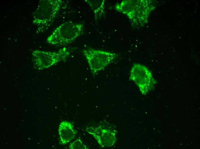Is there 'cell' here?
I'll return each mask as SVG.
<instances>
[{
	"label": "cell",
	"instance_id": "5",
	"mask_svg": "<svg viewBox=\"0 0 200 149\" xmlns=\"http://www.w3.org/2000/svg\"><path fill=\"white\" fill-rule=\"evenodd\" d=\"M129 78L136 85L143 95L151 91L157 83L149 69L139 63L133 64L130 71Z\"/></svg>",
	"mask_w": 200,
	"mask_h": 149
},
{
	"label": "cell",
	"instance_id": "9",
	"mask_svg": "<svg viewBox=\"0 0 200 149\" xmlns=\"http://www.w3.org/2000/svg\"><path fill=\"white\" fill-rule=\"evenodd\" d=\"M94 14L95 22L99 20L105 13L106 1L105 0H85Z\"/></svg>",
	"mask_w": 200,
	"mask_h": 149
},
{
	"label": "cell",
	"instance_id": "8",
	"mask_svg": "<svg viewBox=\"0 0 200 149\" xmlns=\"http://www.w3.org/2000/svg\"><path fill=\"white\" fill-rule=\"evenodd\" d=\"M58 131L59 144L61 145L67 144L75 138L78 132L72 123L66 121H63L60 123Z\"/></svg>",
	"mask_w": 200,
	"mask_h": 149
},
{
	"label": "cell",
	"instance_id": "1",
	"mask_svg": "<svg viewBox=\"0 0 200 149\" xmlns=\"http://www.w3.org/2000/svg\"><path fill=\"white\" fill-rule=\"evenodd\" d=\"M155 7L152 0H124L116 3L114 9L128 17L132 28H138L148 23L150 14Z\"/></svg>",
	"mask_w": 200,
	"mask_h": 149
},
{
	"label": "cell",
	"instance_id": "2",
	"mask_svg": "<svg viewBox=\"0 0 200 149\" xmlns=\"http://www.w3.org/2000/svg\"><path fill=\"white\" fill-rule=\"evenodd\" d=\"M61 0H41L32 14V22L41 33L51 25L59 13L63 3Z\"/></svg>",
	"mask_w": 200,
	"mask_h": 149
},
{
	"label": "cell",
	"instance_id": "10",
	"mask_svg": "<svg viewBox=\"0 0 200 149\" xmlns=\"http://www.w3.org/2000/svg\"><path fill=\"white\" fill-rule=\"evenodd\" d=\"M70 149H88V147L83 143L80 138L71 143L69 146Z\"/></svg>",
	"mask_w": 200,
	"mask_h": 149
},
{
	"label": "cell",
	"instance_id": "7",
	"mask_svg": "<svg viewBox=\"0 0 200 149\" xmlns=\"http://www.w3.org/2000/svg\"><path fill=\"white\" fill-rule=\"evenodd\" d=\"M85 130L103 148L113 146L117 140V131L111 127L107 128L100 125H93L86 127Z\"/></svg>",
	"mask_w": 200,
	"mask_h": 149
},
{
	"label": "cell",
	"instance_id": "6",
	"mask_svg": "<svg viewBox=\"0 0 200 149\" xmlns=\"http://www.w3.org/2000/svg\"><path fill=\"white\" fill-rule=\"evenodd\" d=\"M66 48L57 52L35 50L32 52V61L35 68L42 70L49 68L61 61L66 60L70 55Z\"/></svg>",
	"mask_w": 200,
	"mask_h": 149
},
{
	"label": "cell",
	"instance_id": "3",
	"mask_svg": "<svg viewBox=\"0 0 200 149\" xmlns=\"http://www.w3.org/2000/svg\"><path fill=\"white\" fill-rule=\"evenodd\" d=\"M84 25L71 21L64 22L57 28L47 37L49 44L56 46H64L74 41L83 33Z\"/></svg>",
	"mask_w": 200,
	"mask_h": 149
},
{
	"label": "cell",
	"instance_id": "4",
	"mask_svg": "<svg viewBox=\"0 0 200 149\" xmlns=\"http://www.w3.org/2000/svg\"><path fill=\"white\" fill-rule=\"evenodd\" d=\"M82 52L93 76L104 70L118 56L117 54L114 52L92 48L84 49Z\"/></svg>",
	"mask_w": 200,
	"mask_h": 149
}]
</instances>
